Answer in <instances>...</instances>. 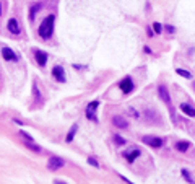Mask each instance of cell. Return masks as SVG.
I'll return each mask as SVG.
<instances>
[{
	"mask_svg": "<svg viewBox=\"0 0 195 184\" xmlns=\"http://www.w3.org/2000/svg\"><path fill=\"white\" fill-rule=\"evenodd\" d=\"M153 30L156 34H159L161 31H163V28H161V23H153Z\"/></svg>",
	"mask_w": 195,
	"mask_h": 184,
	"instance_id": "22",
	"label": "cell"
},
{
	"mask_svg": "<svg viewBox=\"0 0 195 184\" xmlns=\"http://www.w3.org/2000/svg\"><path fill=\"white\" fill-rule=\"evenodd\" d=\"M112 124L116 126V127H119V129H127V127H128V121L124 116L116 114V116L112 117Z\"/></svg>",
	"mask_w": 195,
	"mask_h": 184,
	"instance_id": "7",
	"label": "cell"
},
{
	"mask_svg": "<svg viewBox=\"0 0 195 184\" xmlns=\"http://www.w3.org/2000/svg\"><path fill=\"white\" fill-rule=\"evenodd\" d=\"M33 93H34V100H36V103H42V96H41V93H39V87H37V82L33 83Z\"/></svg>",
	"mask_w": 195,
	"mask_h": 184,
	"instance_id": "16",
	"label": "cell"
},
{
	"mask_svg": "<svg viewBox=\"0 0 195 184\" xmlns=\"http://www.w3.org/2000/svg\"><path fill=\"white\" fill-rule=\"evenodd\" d=\"M114 142L116 145H125V139H122L120 135H114Z\"/></svg>",
	"mask_w": 195,
	"mask_h": 184,
	"instance_id": "21",
	"label": "cell"
},
{
	"mask_svg": "<svg viewBox=\"0 0 195 184\" xmlns=\"http://www.w3.org/2000/svg\"><path fill=\"white\" fill-rule=\"evenodd\" d=\"M88 163L91 165V166H94V168H99V163H98V160H94L93 157H89V158H88Z\"/></svg>",
	"mask_w": 195,
	"mask_h": 184,
	"instance_id": "23",
	"label": "cell"
},
{
	"mask_svg": "<svg viewBox=\"0 0 195 184\" xmlns=\"http://www.w3.org/2000/svg\"><path fill=\"white\" fill-rule=\"evenodd\" d=\"M180 173H182V176L185 178V181H187V182H190V184H193V182H195L193 179H192V176H190V174H189V171H187V169H182V171H180Z\"/></svg>",
	"mask_w": 195,
	"mask_h": 184,
	"instance_id": "20",
	"label": "cell"
},
{
	"mask_svg": "<svg viewBox=\"0 0 195 184\" xmlns=\"http://www.w3.org/2000/svg\"><path fill=\"white\" fill-rule=\"evenodd\" d=\"M52 75H54V78L57 80V82L64 83L65 80H67V77H65V70L62 65H55L54 69H52Z\"/></svg>",
	"mask_w": 195,
	"mask_h": 184,
	"instance_id": "5",
	"label": "cell"
},
{
	"mask_svg": "<svg viewBox=\"0 0 195 184\" xmlns=\"http://www.w3.org/2000/svg\"><path fill=\"white\" fill-rule=\"evenodd\" d=\"M164 28H166V31H168V33H171V34H172V33L176 31V30H174V26H171V25H166Z\"/></svg>",
	"mask_w": 195,
	"mask_h": 184,
	"instance_id": "24",
	"label": "cell"
},
{
	"mask_svg": "<svg viewBox=\"0 0 195 184\" xmlns=\"http://www.w3.org/2000/svg\"><path fill=\"white\" fill-rule=\"evenodd\" d=\"M155 34V30H150V28H148V36L151 37V36H153Z\"/></svg>",
	"mask_w": 195,
	"mask_h": 184,
	"instance_id": "25",
	"label": "cell"
},
{
	"mask_svg": "<svg viewBox=\"0 0 195 184\" xmlns=\"http://www.w3.org/2000/svg\"><path fill=\"white\" fill-rule=\"evenodd\" d=\"M120 90L125 93V95H127V93H130L132 90H134V82H132L130 77H125V78L120 82Z\"/></svg>",
	"mask_w": 195,
	"mask_h": 184,
	"instance_id": "8",
	"label": "cell"
},
{
	"mask_svg": "<svg viewBox=\"0 0 195 184\" xmlns=\"http://www.w3.org/2000/svg\"><path fill=\"white\" fill-rule=\"evenodd\" d=\"M34 57H36V60H37V64H39V65H46V62H47V54L46 52L36 49L34 51Z\"/></svg>",
	"mask_w": 195,
	"mask_h": 184,
	"instance_id": "13",
	"label": "cell"
},
{
	"mask_svg": "<svg viewBox=\"0 0 195 184\" xmlns=\"http://www.w3.org/2000/svg\"><path fill=\"white\" fill-rule=\"evenodd\" d=\"M64 166V160L60 157H50L49 158V163H47V168L50 169V171H55V169H59Z\"/></svg>",
	"mask_w": 195,
	"mask_h": 184,
	"instance_id": "6",
	"label": "cell"
},
{
	"mask_svg": "<svg viewBox=\"0 0 195 184\" xmlns=\"http://www.w3.org/2000/svg\"><path fill=\"white\" fill-rule=\"evenodd\" d=\"M41 8H42V3H34V5H31V8H30V20H34L37 12H39Z\"/></svg>",
	"mask_w": 195,
	"mask_h": 184,
	"instance_id": "15",
	"label": "cell"
},
{
	"mask_svg": "<svg viewBox=\"0 0 195 184\" xmlns=\"http://www.w3.org/2000/svg\"><path fill=\"white\" fill-rule=\"evenodd\" d=\"M54 23H55L54 15H49V16L44 18V21H42L41 26H39V36L42 39H47V37L52 36V33H54Z\"/></svg>",
	"mask_w": 195,
	"mask_h": 184,
	"instance_id": "1",
	"label": "cell"
},
{
	"mask_svg": "<svg viewBox=\"0 0 195 184\" xmlns=\"http://www.w3.org/2000/svg\"><path fill=\"white\" fill-rule=\"evenodd\" d=\"M176 73L180 75V77H184V78H192V73L187 72V70H184V69H177V70H176Z\"/></svg>",
	"mask_w": 195,
	"mask_h": 184,
	"instance_id": "19",
	"label": "cell"
},
{
	"mask_svg": "<svg viewBox=\"0 0 195 184\" xmlns=\"http://www.w3.org/2000/svg\"><path fill=\"white\" fill-rule=\"evenodd\" d=\"M77 129H78V126H77V124H75V126L72 127V129H70V132L67 134V142H72V140H73L75 134H77Z\"/></svg>",
	"mask_w": 195,
	"mask_h": 184,
	"instance_id": "18",
	"label": "cell"
},
{
	"mask_svg": "<svg viewBox=\"0 0 195 184\" xmlns=\"http://www.w3.org/2000/svg\"><path fill=\"white\" fill-rule=\"evenodd\" d=\"M7 28H8V31H10L12 34H20V31H21V28H20V25H18V21L15 20V18H10V20H8Z\"/></svg>",
	"mask_w": 195,
	"mask_h": 184,
	"instance_id": "9",
	"label": "cell"
},
{
	"mask_svg": "<svg viewBox=\"0 0 195 184\" xmlns=\"http://www.w3.org/2000/svg\"><path fill=\"white\" fill-rule=\"evenodd\" d=\"M190 147V142H177L176 143V148L179 150V152H187Z\"/></svg>",
	"mask_w": 195,
	"mask_h": 184,
	"instance_id": "17",
	"label": "cell"
},
{
	"mask_svg": "<svg viewBox=\"0 0 195 184\" xmlns=\"http://www.w3.org/2000/svg\"><path fill=\"white\" fill-rule=\"evenodd\" d=\"M141 140H143V143L150 145V147H155V148L163 147V143H164L163 139H159V137H155V135H145Z\"/></svg>",
	"mask_w": 195,
	"mask_h": 184,
	"instance_id": "3",
	"label": "cell"
},
{
	"mask_svg": "<svg viewBox=\"0 0 195 184\" xmlns=\"http://www.w3.org/2000/svg\"><path fill=\"white\" fill-rule=\"evenodd\" d=\"M20 137L23 140H25V143L28 145V147H30L33 152H36V153H41V147L39 145H36V142H34V139H33V137L30 135V134H26L25 130H20Z\"/></svg>",
	"mask_w": 195,
	"mask_h": 184,
	"instance_id": "2",
	"label": "cell"
},
{
	"mask_svg": "<svg viewBox=\"0 0 195 184\" xmlns=\"http://www.w3.org/2000/svg\"><path fill=\"white\" fill-rule=\"evenodd\" d=\"M158 95L159 98L163 100V103H166V104H171V96L168 93V90H166V87H159L158 88Z\"/></svg>",
	"mask_w": 195,
	"mask_h": 184,
	"instance_id": "12",
	"label": "cell"
},
{
	"mask_svg": "<svg viewBox=\"0 0 195 184\" xmlns=\"http://www.w3.org/2000/svg\"><path fill=\"white\" fill-rule=\"evenodd\" d=\"M98 106H99V101H91L86 106L85 112H86V117L89 121H96V109H98Z\"/></svg>",
	"mask_w": 195,
	"mask_h": 184,
	"instance_id": "4",
	"label": "cell"
},
{
	"mask_svg": "<svg viewBox=\"0 0 195 184\" xmlns=\"http://www.w3.org/2000/svg\"><path fill=\"white\" fill-rule=\"evenodd\" d=\"M2 55H3L5 60H8V62H16L18 60V57L13 54V51L10 48H2Z\"/></svg>",
	"mask_w": 195,
	"mask_h": 184,
	"instance_id": "11",
	"label": "cell"
},
{
	"mask_svg": "<svg viewBox=\"0 0 195 184\" xmlns=\"http://www.w3.org/2000/svg\"><path fill=\"white\" fill-rule=\"evenodd\" d=\"M180 111H182L185 116L195 117V108H192L190 104H187V103H182V104H180Z\"/></svg>",
	"mask_w": 195,
	"mask_h": 184,
	"instance_id": "14",
	"label": "cell"
},
{
	"mask_svg": "<svg viewBox=\"0 0 195 184\" xmlns=\"http://www.w3.org/2000/svg\"><path fill=\"white\" fill-rule=\"evenodd\" d=\"M138 155H140V148H132V150H128V152L124 153V157L127 158V161L128 163H134L135 161V158H138Z\"/></svg>",
	"mask_w": 195,
	"mask_h": 184,
	"instance_id": "10",
	"label": "cell"
}]
</instances>
